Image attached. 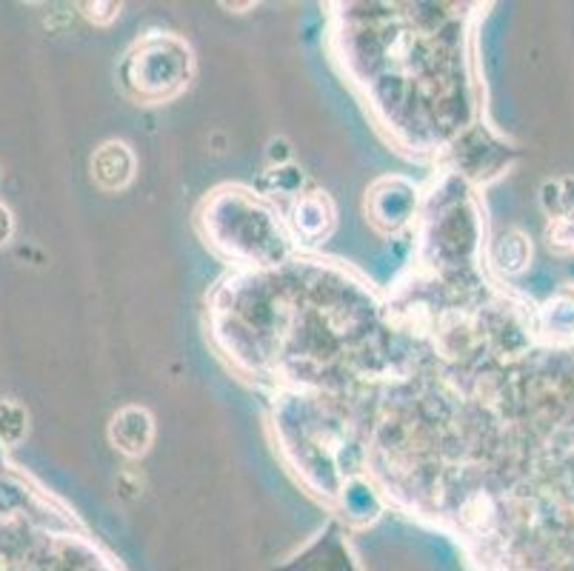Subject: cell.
Here are the masks:
<instances>
[{"label":"cell","mask_w":574,"mask_h":571,"mask_svg":"<svg viewBox=\"0 0 574 571\" xmlns=\"http://www.w3.org/2000/svg\"><path fill=\"white\" fill-rule=\"evenodd\" d=\"M91 174L103 189H123L135 174V158L123 143H107L91 158Z\"/></svg>","instance_id":"cell-1"}]
</instances>
